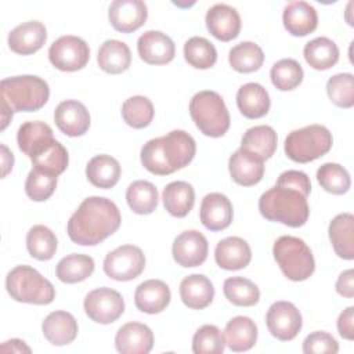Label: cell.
Here are the masks:
<instances>
[{"label": "cell", "mask_w": 354, "mask_h": 354, "mask_svg": "<svg viewBox=\"0 0 354 354\" xmlns=\"http://www.w3.org/2000/svg\"><path fill=\"white\" fill-rule=\"evenodd\" d=\"M336 292L347 299L354 296V271L351 268L343 271L336 281Z\"/></svg>", "instance_id": "cell-52"}, {"label": "cell", "mask_w": 354, "mask_h": 354, "mask_svg": "<svg viewBox=\"0 0 354 354\" xmlns=\"http://www.w3.org/2000/svg\"><path fill=\"white\" fill-rule=\"evenodd\" d=\"M54 122L59 131L68 137L83 136L90 127V113L77 100H65L54 111Z\"/></svg>", "instance_id": "cell-15"}, {"label": "cell", "mask_w": 354, "mask_h": 354, "mask_svg": "<svg viewBox=\"0 0 354 354\" xmlns=\"http://www.w3.org/2000/svg\"><path fill=\"white\" fill-rule=\"evenodd\" d=\"M1 353H30V347L26 346V343L24 340L19 339H11L7 340L1 344L0 347Z\"/></svg>", "instance_id": "cell-53"}, {"label": "cell", "mask_w": 354, "mask_h": 354, "mask_svg": "<svg viewBox=\"0 0 354 354\" xmlns=\"http://www.w3.org/2000/svg\"><path fill=\"white\" fill-rule=\"evenodd\" d=\"M57 177L48 171L33 167L25 181V192L35 202L47 201L55 191Z\"/></svg>", "instance_id": "cell-46"}, {"label": "cell", "mask_w": 354, "mask_h": 354, "mask_svg": "<svg viewBox=\"0 0 354 354\" xmlns=\"http://www.w3.org/2000/svg\"><path fill=\"white\" fill-rule=\"evenodd\" d=\"M180 297L187 307L192 310H202L213 301V283L202 274L187 275L180 283Z\"/></svg>", "instance_id": "cell-26"}, {"label": "cell", "mask_w": 354, "mask_h": 354, "mask_svg": "<svg viewBox=\"0 0 354 354\" xmlns=\"http://www.w3.org/2000/svg\"><path fill=\"white\" fill-rule=\"evenodd\" d=\"M57 236L46 225H33L26 234V249L37 260H50L57 250Z\"/></svg>", "instance_id": "cell-41"}, {"label": "cell", "mask_w": 354, "mask_h": 354, "mask_svg": "<svg viewBox=\"0 0 354 354\" xmlns=\"http://www.w3.org/2000/svg\"><path fill=\"white\" fill-rule=\"evenodd\" d=\"M97 61L104 72L118 75L129 69L131 64V53L124 41L109 39L100 46Z\"/></svg>", "instance_id": "cell-30"}, {"label": "cell", "mask_w": 354, "mask_h": 354, "mask_svg": "<svg viewBox=\"0 0 354 354\" xmlns=\"http://www.w3.org/2000/svg\"><path fill=\"white\" fill-rule=\"evenodd\" d=\"M275 185L293 188V189L301 192L306 198L310 195V191H311V183H310L308 176L300 170H286V171L281 173Z\"/></svg>", "instance_id": "cell-50"}, {"label": "cell", "mask_w": 354, "mask_h": 354, "mask_svg": "<svg viewBox=\"0 0 354 354\" xmlns=\"http://www.w3.org/2000/svg\"><path fill=\"white\" fill-rule=\"evenodd\" d=\"M272 84L281 91H290L303 82V68L293 58H283L275 62L270 72Z\"/></svg>", "instance_id": "cell-44"}, {"label": "cell", "mask_w": 354, "mask_h": 354, "mask_svg": "<svg viewBox=\"0 0 354 354\" xmlns=\"http://www.w3.org/2000/svg\"><path fill=\"white\" fill-rule=\"evenodd\" d=\"M148 17L147 4L141 0H115L108 10L111 25L122 33L140 29Z\"/></svg>", "instance_id": "cell-14"}, {"label": "cell", "mask_w": 354, "mask_h": 354, "mask_svg": "<svg viewBox=\"0 0 354 354\" xmlns=\"http://www.w3.org/2000/svg\"><path fill=\"white\" fill-rule=\"evenodd\" d=\"M1 100L14 112H35L46 105L50 87L46 80L33 75L6 77L0 83Z\"/></svg>", "instance_id": "cell-4"}, {"label": "cell", "mask_w": 354, "mask_h": 354, "mask_svg": "<svg viewBox=\"0 0 354 354\" xmlns=\"http://www.w3.org/2000/svg\"><path fill=\"white\" fill-rule=\"evenodd\" d=\"M184 58L196 69H209L217 61V50L207 39L194 36L184 44Z\"/></svg>", "instance_id": "cell-42"}, {"label": "cell", "mask_w": 354, "mask_h": 354, "mask_svg": "<svg viewBox=\"0 0 354 354\" xmlns=\"http://www.w3.org/2000/svg\"><path fill=\"white\" fill-rule=\"evenodd\" d=\"M332 144V133L325 126L310 124L288 134L285 153L293 162L308 163L328 153Z\"/></svg>", "instance_id": "cell-8"}, {"label": "cell", "mask_w": 354, "mask_h": 354, "mask_svg": "<svg viewBox=\"0 0 354 354\" xmlns=\"http://www.w3.org/2000/svg\"><path fill=\"white\" fill-rule=\"evenodd\" d=\"M272 254L283 275L290 281H306L315 270L311 249L303 239L297 236H279L274 243Z\"/></svg>", "instance_id": "cell-7"}, {"label": "cell", "mask_w": 354, "mask_h": 354, "mask_svg": "<svg viewBox=\"0 0 354 354\" xmlns=\"http://www.w3.org/2000/svg\"><path fill=\"white\" fill-rule=\"evenodd\" d=\"M337 330L343 339H354V307L350 306L343 310L337 318Z\"/></svg>", "instance_id": "cell-51"}, {"label": "cell", "mask_w": 354, "mask_h": 354, "mask_svg": "<svg viewBox=\"0 0 354 354\" xmlns=\"http://www.w3.org/2000/svg\"><path fill=\"white\" fill-rule=\"evenodd\" d=\"M266 324L274 337L282 342H289L300 332L303 319L293 303L279 300L270 306L266 315Z\"/></svg>", "instance_id": "cell-12"}, {"label": "cell", "mask_w": 354, "mask_h": 354, "mask_svg": "<svg viewBox=\"0 0 354 354\" xmlns=\"http://www.w3.org/2000/svg\"><path fill=\"white\" fill-rule=\"evenodd\" d=\"M41 330L44 337L54 346H65L72 343L79 332L77 321L68 311L50 313L43 324Z\"/></svg>", "instance_id": "cell-25"}, {"label": "cell", "mask_w": 354, "mask_h": 354, "mask_svg": "<svg viewBox=\"0 0 354 354\" xmlns=\"http://www.w3.org/2000/svg\"><path fill=\"white\" fill-rule=\"evenodd\" d=\"M207 30L221 41H230L239 35L241 17L238 11L228 4H214L206 12Z\"/></svg>", "instance_id": "cell-17"}, {"label": "cell", "mask_w": 354, "mask_h": 354, "mask_svg": "<svg viewBox=\"0 0 354 354\" xmlns=\"http://www.w3.org/2000/svg\"><path fill=\"white\" fill-rule=\"evenodd\" d=\"M158 189L145 180L133 181L126 191V201L130 209L137 214H149L158 206Z\"/></svg>", "instance_id": "cell-37"}, {"label": "cell", "mask_w": 354, "mask_h": 354, "mask_svg": "<svg viewBox=\"0 0 354 354\" xmlns=\"http://www.w3.org/2000/svg\"><path fill=\"white\" fill-rule=\"evenodd\" d=\"M54 138L51 127L40 120L25 122L19 126L17 134L18 148L29 158L36 155L41 148H44Z\"/></svg>", "instance_id": "cell-31"}, {"label": "cell", "mask_w": 354, "mask_h": 354, "mask_svg": "<svg viewBox=\"0 0 354 354\" xmlns=\"http://www.w3.org/2000/svg\"><path fill=\"white\" fill-rule=\"evenodd\" d=\"M83 307L91 321L106 325L115 322L124 313V300L115 289L98 288L86 296Z\"/></svg>", "instance_id": "cell-11"}, {"label": "cell", "mask_w": 354, "mask_h": 354, "mask_svg": "<svg viewBox=\"0 0 354 354\" xmlns=\"http://www.w3.org/2000/svg\"><path fill=\"white\" fill-rule=\"evenodd\" d=\"M153 115V105L151 100L144 95L130 97L122 105L123 120L133 129L147 127L152 122Z\"/></svg>", "instance_id": "cell-43"}, {"label": "cell", "mask_w": 354, "mask_h": 354, "mask_svg": "<svg viewBox=\"0 0 354 354\" xmlns=\"http://www.w3.org/2000/svg\"><path fill=\"white\" fill-rule=\"evenodd\" d=\"M278 137L271 126L260 124L245 131L241 140V148L252 152L260 159H270L277 149Z\"/></svg>", "instance_id": "cell-34"}, {"label": "cell", "mask_w": 354, "mask_h": 354, "mask_svg": "<svg viewBox=\"0 0 354 354\" xmlns=\"http://www.w3.org/2000/svg\"><path fill=\"white\" fill-rule=\"evenodd\" d=\"M228 61L236 72L250 73L261 68L264 53L259 44L253 41H242L230 50Z\"/></svg>", "instance_id": "cell-38"}, {"label": "cell", "mask_w": 354, "mask_h": 354, "mask_svg": "<svg viewBox=\"0 0 354 354\" xmlns=\"http://www.w3.org/2000/svg\"><path fill=\"white\" fill-rule=\"evenodd\" d=\"M223 292L225 299L238 307H250L257 304L260 290L256 283L243 277H230L224 281Z\"/></svg>", "instance_id": "cell-40"}, {"label": "cell", "mask_w": 354, "mask_h": 354, "mask_svg": "<svg viewBox=\"0 0 354 354\" xmlns=\"http://www.w3.org/2000/svg\"><path fill=\"white\" fill-rule=\"evenodd\" d=\"M225 344L235 353L250 350L257 340V326L254 321L245 315L231 318L224 329Z\"/></svg>", "instance_id": "cell-29"}, {"label": "cell", "mask_w": 354, "mask_h": 354, "mask_svg": "<svg viewBox=\"0 0 354 354\" xmlns=\"http://www.w3.org/2000/svg\"><path fill=\"white\" fill-rule=\"evenodd\" d=\"M259 210L264 218L292 228L304 225L310 214L307 198L301 192L279 185L270 188L260 196Z\"/></svg>", "instance_id": "cell-3"}, {"label": "cell", "mask_w": 354, "mask_h": 354, "mask_svg": "<svg viewBox=\"0 0 354 354\" xmlns=\"http://www.w3.org/2000/svg\"><path fill=\"white\" fill-rule=\"evenodd\" d=\"M234 210L230 199L220 192L207 194L201 203L199 217L202 224L210 231H221L230 227Z\"/></svg>", "instance_id": "cell-19"}, {"label": "cell", "mask_w": 354, "mask_h": 354, "mask_svg": "<svg viewBox=\"0 0 354 354\" xmlns=\"http://www.w3.org/2000/svg\"><path fill=\"white\" fill-rule=\"evenodd\" d=\"M303 55L311 68L317 71H325L336 65L339 61V48L333 40L321 36L310 40L304 46Z\"/></svg>", "instance_id": "cell-35"}, {"label": "cell", "mask_w": 354, "mask_h": 354, "mask_svg": "<svg viewBox=\"0 0 354 354\" xmlns=\"http://www.w3.org/2000/svg\"><path fill=\"white\" fill-rule=\"evenodd\" d=\"M0 148H1V165H3L1 176L6 177L11 171L12 166H14V156H12V153L10 152V149L4 144H1Z\"/></svg>", "instance_id": "cell-54"}, {"label": "cell", "mask_w": 354, "mask_h": 354, "mask_svg": "<svg viewBox=\"0 0 354 354\" xmlns=\"http://www.w3.org/2000/svg\"><path fill=\"white\" fill-rule=\"evenodd\" d=\"M282 21L285 29L293 36H307L318 25L315 8L307 1H290L283 8Z\"/></svg>", "instance_id": "cell-23"}, {"label": "cell", "mask_w": 354, "mask_h": 354, "mask_svg": "<svg viewBox=\"0 0 354 354\" xmlns=\"http://www.w3.org/2000/svg\"><path fill=\"white\" fill-rule=\"evenodd\" d=\"M207 250L209 243L206 236L196 230H188L174 239L171 254L178 266L188 268L198 267L205 263Z\"/></svg>", "instance_id": "cell-13"}, {"label": "cell", "mask_w": 354, "mask_h": 354, "mask_svg": "<svg viewBox=\"0 0 354 354\" xmlns=\"http://www.w3.org/2000/svg\"><path fill=\"white\" fill-rule=\"evenodd\" d=\"M116 350L122 354H147L153 346L152 330L140 322H127L115 336Z\"/></svg>", "instance_id": "cell-21"}, {"label": "cell", "mask_w": 354, "mask_h": 354, "mask_svg": "<svg viewBox=\"0 0 354 354\" xmlns=\"http://www.w3.org/2000/svg\"><path fill=\"white\" fill-rule=\"evenodd\" d=\"M102 268L115 281H131L144 271L145 256L138 246L122 245L105 256Z\"/></svg>", "instance_id": "cell-10"}, {"label": "cell", "mask_w": 354, "mask_h": 354, "mask_svg": "<svg viewBox=\"0 0 354 354\" xmlns=\"http://www.w3.org/2000/svg\"><path fill=\"white\" fill-rule=\"evenodd\" d=\"M94 272V260L87 254L72 253L62 257L57 267L55 275L61 282L76 283L87 279Z\"/></svg>", "instance_id": "cell-36"}, {"label": "cell", "mask_w": 354, "mask_h": 354, "mask_svg": "<svg viewBox=\"0 0 354 354\" xmlns=\"http://www.w3.org/2000/svg\"><path fill=\"white\" fill-rule=\"evenodd\" d=\"M236 105L241 113L248 119H259L270 111L268 91L259 83H246L236 93Z\"/></svg>", "instance_id": "cell-28"}, {"label": "cell", "mask_w": 354, "mask_h": 354, "mask_svg": "<svg viewBox=\"0 0 354 354\" xmlns=\"http://www.w3.org/2000/svg\"><path fill=\"white\" fill-rule=\"evenodd\" d=\"M189 115L195 126L207 137H221L230 129V113L221 95L212 90L196 93L189 101Z\"/></svg>", "instance_id": "cell-6"}, {"label": "cell", "mask_w": 354, "mask_h": 354, "mask_svg": "<svg viewBox=\"0 0 354 354\" xmlns=\"http://www.w3.org/2000/svg\"><path fill=\"white\" fill-rule=\"evenodd\" d=\"M48 59L59 71L75 72L87 65L90 48L82 37L73 35L61 36L50 46Z\"/></svg>", "instance_id": "cell-9"}, {"label": "cell", "mask_w": 354, "mask_h": 354, "mask_svg": "<svg viewBox=\"0 0 354 354\" xmlns=\"http://www.w3.org/2000/svg\"><path fill=\"white\" fill-rule=\"evenodd\" d=\"M317 180L321 187L335 195H343L350 189L351 178L348 171L339 163H324L317 170Z\"/></svg>", "instance_id": "cell-45"}, {"label": "cell", "mask_w": 354, "mask_h": 354, "mask_svg": "<svg viewBox=\"0 0 354 354\" xmlns=\"http://www.w3.org/2000/svg\"><path fill=\"white\" fill-rule=\"evenodd\" d=\"M120 223V212L111 199L88 196L71 216L66 231L76 245L94 246L116 232Z\"/></svg>", "instance_id": "cell-1"}, {"label": "cell", "mask_w": 354, "mask_h": 354, "mask_svg": "<svg viewBox=\"0 0 354 354\" xmlns=\"http://www.w3.org/2000/svg\"><path fill=\"white\" fill-rule=\"evenodd\" d=\"M120 165L109 155H95L86 166L87 180L97 188L108 189L118 184L120 178Z\"/></svg>", "instance_id": "cell-32"}, {"label": "cell", "mask_w": 354, "mask_h": 354, "mask_svg": "<svg viewBox=\"0 0 354 354\" xmlns=\"http://www.w3.org/2000/svg\"><path fill=\"white\" fill-rule=\"evenodd\" d=\"M165 209L174 217H185L194 207L195 191L187 181H173L167 184L162 194Z\"/></svg>", "instance_id": "cell-33"}, {"label": "cell", "mask_w": 354, "mask_h": 354, "mask_svg": "<svg viewBox=\"0 0 354 354\" xmlns=\"http://www.w3.org/2000/svg\"><path fill=\"white\" fill-rule=\"evenodd\" d=\"M214 259L217 266L223 270H241L250 263L252 250L245 239L239 236H228L217 243Z\"/></svg>", "instance_id": "cell-22"}, {"label": "cell", "mask_w": 354, "mask_h": 354, "mask_svg": "<svg viewBox=\"0 0 354 354\" xmlns=\"http://www.w3.org/2000/svg\"><path fill=\"white\" fill-rule=\"evenodd\" d=\"M329 239L335 253L344 259H354V216L351 213H340L329 223Z\"/></svg>", "instance_id": "cell-27"}, {"label": "cell", "mask_w": 354, "mask_h": 354, "mask_svg": "<svg viewBox=\"0 0 354 354\" xmlns=\"http://www.w3.org/2000/svg\"><path fill=\"white\" fill-rule=\"evenodd\" d=\"M326 93L330 101L340 108L354 105V76L351 73H337L329 77Z\"/></svg>", "instance_id": "cell-48"}, {"label": "cell", "mask_w": 354, "mask_h": 354, "mask_svg": "<svg viewBox=\"0 0 354 354\" xmlns=\"http://www.w3.org/2000/svg\"><path fill=\"white\" fill-rule=\"evenodd\" d=\"M47 40V29L40 21H28L8 33V47L21 55L39 51Z\"/></svg>", "instance_id": "cell-18"}, {"label": "cell", "mask_w": 354, "mask_h": 354, "mask_svg": "<svg viewBox=\"0 0 354 354\" xmlns=\"http://www.w3.org/2000/svg\"><path fill=\"white\" fill-rule=\"evenodd\" d=\"M196 145L184 130H173L163 137L152 138L141 148V163L152 174L167 176L185 167L195 156Z\"/></svg>", "instance_id": "cell-2"}, {"label": "cell", "mask_w": 354, "mask_h": 354, "mask_svg": "<svg viewBox=\"0 0 354 354\" xmlns=\"http://www.w3.org/2000/svg\"><path fill=\"white\" fill-rule=\"evenodd\" d=\"M30 160L33 163V167L59 176L68 167L69 155L66 148L61 142H58L57 140H53L44 148H41L36 155H33Z\"/></svg>", "instance_id": "cell-39"}, {"label": "cell", "mask_w": 354, "mask_h": 354, "mask_svg": "<svg viewBox=\"0 0 354 354\" xmlns=\"http://www.w3.org/2000/svg\"><path fill=\"white\" fill-rule=\"evenodd\" d=\"M137 50L140 58L151 65L169 64L176 54L173 40L159 30L144 32L137 40Z\"/></svg>", "instance_id": "cell-16"}, {"label": "cell", "mask_w": 354, "mask_h": 354, "mask_svg": "<svg viewBox=\"0 0 354 354\" xmlns=\"http://www.w3.org/2000/svg\"><path fill=\"white\" fill-rule=\"evenodd\" d=\"M337 351L336 339L324 330L310 333L303 342V353L306 354H336Z\"/></svg>", "instance_id": "cell-49"}, {"label": "cell", "mask_w": 354, "mask_h": 354, "mask_svg": "<svg viewBox=\"0 0 354 354\" xmlns=\"http://www.w3.org/2000/svg\"><path fill=\"white\" fill-rule=\"evenodd\" d=\"M171 299L169 286L160 279H148L140 283L134 293L136 307L147 314L163 311Z\"/></svg>", "instance_id": "cell-24"}, {"label": "cell", "mask_w": 354, "mask_h": 354, "mask_svg": "<svg viewBox=\"0 0 354 354\" xmlns=\"http://www.w3.org/2000/svg\"><path fill=\"white\" fill-rule=\"evenodd\" d=\"M224 348V335L214 325L201 326L192 337V351L195 354H220Z\"/></svg>", "instance_id": "cell-47"}, {"label": "cell", "mask_w": 354, "mask_h": 354, "mask_svg": "<svg viewBox=\"0 0 354 354\" xmlns=\"http://www.w3.org/2000/svg\"><path fill=\"white\" fill-rule=\"evenodd\" d=\"M228 170L231 178L243 187H250L257 183L264 176V160L253 155L246 149H236L228 160Z\"/></svg>", "instance_id": "cell-20"}, {"label": "cell", "mask_w": 354, "mask_h": 354, "mask_svg": "<svg viewBox=\"0 0 354 354\" xmlns=\"http://www.w3.org/2000/svg\"><path fill=\"white\" fill-rule=\"evenodd\" d=\"M6 288L11 299L29 304H50L55 297L53 283L29 266L14 267L6 278Z\"/></svg>", "instance_id": "cell-5"}]
</instances>
